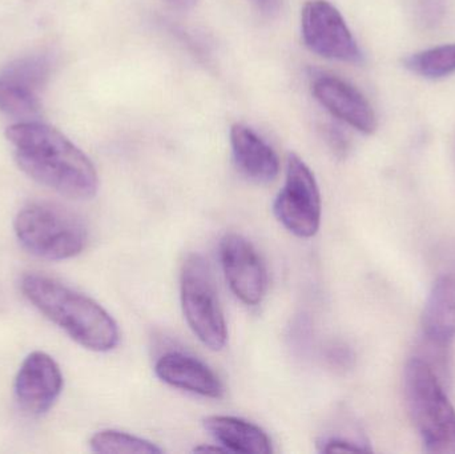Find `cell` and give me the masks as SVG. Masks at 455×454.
Returning <instances> with one entry per match:
<instances>
[{
	"label": "cell",
	"mask_w": 455,
	"mask_h": 454,
	"mask_svg": "<svg viewBox=\"0 0 455 454\" xmlns=\"http://www.w3.org/2000/svg\"><path fill=\"white\" fill-rule=\"evenodd\" d=\"M211 436L229 453L270 454L269 436L259 426L232 416H211L204 420Z\"/></svg>",
	"instance_id": "14"
},
{
	"label": "cell",
	"mask_w": 455,
	"mask_h": 454,
	"mask_svg": "<svg viewBox=\"0 0 455 454\" xmlns=\"http://www.w3.org/2000/svg\"><path fill=\"white\" fill-rule=\"evenodd\" d=\"M181 307L192 332L212 351L228 340L227 323L210 264L194 253L184 261L180 279Z\"/></svg>",
	"instance_id": "5"
},
{
	"label": "cell",
	"mask_w": 455,
	"mask_h": 454,
	"mask_svg": "<svg viewBox=\"0 0 455 454\" xmlns=\"http://www.w3.org/2000/svg\"><path fill=\"white\" fill-rule=\"evenodd\" d=\"M20 290L35 308L84 348L109 352L119 344L116 322L93 299L37 274L24 275Z\"/></svg>",
	"instance_id": "2"
},
{
	"label": "cell",
	"mask_w": 455,
	"mask_h": 454,
	"mask_svg": "<svg viewBox=\"0 0 455 454\" xmlns=\"http://www.w3.org/2000/svg\"><path fill=\"white\" fill-rule=\"evenodd\" d=\"M91 450L96 453L117 454H160L163 450L140 437L124 432L107 429L93 434L90 442Z\"/></svg>",
	"instance_id": "17"
},
{
	"label": "cell",
	"mask_w": 455,
	"mask_h": 454,
	"mask_svg": "<svg viewBox=\"0 0 455 454\" xmlns=\"http://www.w3.org/2000/svg\"><path fill=\"white\" fill-rule=\"evenodd\" d=\"M273 212L291 234L301 239H310L320 229V188L310 168L296 154L288 156L285 184L275 197Z\"/></svg>",
	"instance_id": "6"
},
{
	"label": "cell",
	"mask_w": 455,
	"mask_h": 454,
	"mask_svg": "<svg viewBox=\"0 0 455 454\" xmlns=\"http://www.w3.org/2000/svg\"><path fill=\"white\" fill-rule=\"evenodd\" d=\"M301 35L305 45L323 58L355 64L363 61V52L344 16L326 0L305 3Z\"/></svg>",
	"instance_id": "7"
},
{
	"label": "cell",
	"mask_w": 455,
	"mask_h": 454,
	"mask_svg": "<svg viewBox=\"0 0 455 454\" xmlns=\"http://www.w3.org/2000/svg\"><path fill=\"white\" fill-rule=\"evenodd\" d=\"M50 75V60L45 56L32 55L16 59L8 64L0 77L37 93L47 84Z\"/></svg>",
	"instance_id": "16"
},
{
	"label": "cell",
	"mask_w": 455,
	"mask_h": 454,
	"mask_svg": "<svg viewBox=\"0 0 455 454\" xmlns=\"http://www.w3.org/2000/svg\"><path fill=\"white\" fill-rule=\"evenodd\" d=\"M220 260L235 298L246 306H259L267 293V275L253 245L241 235L228 234L220 243Z\"/></svg>",
	"instance_id": "8"
},
{
	"label": "cell",
	"mask_w": 455,
	"mask_h": 454,
	"mask_svg": "<svg viewBox=\"0 0 455 454\" xmlns=\"http://www.w3.org/2000/svg\"><path fill=\"white\" fill-rule=\"evenodd\" d=\"M195 452H213V453H229L223 447H200L195 450Z\"/></svg>",
	"instance_id": "24"
},
{
	"label": "cell",
	"mask_w": 455,
	"mask_h": 454,
	"mask_svg": "<svg viewBox=\"0 0 455 454\" xmlns=\"http://www.w3.org/2000/svg\"><path fill=\"white\" fill-rule=\"evenodd\" d=\"M63 389V375L58 362L44 352L26 357L15 378V397L21 410L42 416L53 407Z\"/></svg>",
	"instance_id": "9"
},
{
	"label": "cell",
	"mask_w": 455,
	"mask_h": 454,
	"mask_svg": "<svg viewBox=\"0 0 455 454\" xmlns=\"http://www.w3.org/2000/svg\"><path fill=\"white\" fill-rule=\"evenodd\" d=\"M422 331L430 346L443 349L455 339V277L435 283L422 314Z\"/></svg>",
	"instance_id": "13"
},
{
	"label": "cell",
	"mask_w": 455,
	"mask_h": 454,
	"mask_svg": "<svg viewBox=\"0 0 455 454\" xmlns=\"http://www.w3.org/2000/svg\"><path fill=\"white\" fill-rule=\"evenodd\" d=\"M230 147L235 167L248 180L267 184L277 178L280 172L277 154L248 125L241 123L232 125Z\"/></svg>",
	"instance_id": "12"
},
{
	"label": "cell",
	"mask_w": 455,
	"mask_h": 454,
	"mask_svg": "<svg viewBox=\"0 0 455 454\" xmlns=\"http://www.w3.org/2000/svg\"><path fill=\"white\" fill-rule=\"evenodd\" d=\"M331 359L334 360L336 364L341 365V367H347V365L352 362L353 357L349 349L345 348V346H336Z\"/></svg>",
	"instance_id": "22"
},
{
	"label": "cell",
	"mask_w": 455,
	"mask_h": 454,
	"mask_svg": "<svg viewBox=\"0 0 455 454\" xmlns=\"http://www.w3.org/2000/svg\"><path fill=\"white\" fill-rule=\"evenodd\" d=\"M312 92L333 116L365 135L377 130V116L368 99L341 77L318 74L313 79Z\"/></svg>",
	"instance_id": "10"
},
{
	"label": "cell",
	"mask_w": 455,
	"mask_h": 454,
	"mask_svg": "<svg viewBox=\"0 0 455 454\" xmlns=\"http://www.w3.org/2000/svg\"><path fill=\"white\" fill-rule=\"evenodd\" d=\"M323 136H325L326 141H328L331 148L336 152L339 156H345L349 151V140H347V135L339 130L336 125L329 124L323 127Z\"/></svg>",
	"instance_id": "19"
},
{
	"label": "cell",
	"mask_w": 455,
	"mask_h": 454,
	"mask_svg": "<svg viewBox=\"0 0 455 454\" xmlns=\"http://www.w3.org/2000/svg\"><path fill=\"white\" fill-rule=\"evenodd\" d=\"M15 160L29 178L63 196L88 200L99 188L98 172L87 155L60 131L27 120L5 131Z\"/></svg>",
	"instance_id": "1"
},
{
	"label": "cell",
	"mask_w": 455,
	"mask_h": 454,
	"mask_svg": "<svg viewBox=\"0 0 455 454\" xmlns=\"http://www.w3.org/2000/svg\"><path fill=\"white\" fill-rule=\"evenodd\" d=\"M197 0H167L168 4L172 5L176 10L187 11L191 10Z\"/></svg>",
	"instance_id": "23"
},
{
	"label": "cell",
	"mask_w": 455,
	"mask_h": 454,
	"mask_svg": "<svg viewBox=\"0 0 455 454\" xmlns=\"http://www.w3.org/2000/svg\"><path fill=\"white\" fill-rule=\"evenodd\" d=\"M403 67L425 79H443L455 74V43L438 45L406 56Z\"/></svg>",
	"instance_id": "15"
},
{
	"label": "cell",
	"mask_w": 455,
	"mask_h": 454,
	"mask_svg": "<svg viewBox=\"0 0 455 454\" xmlns=\"http://www.w3.org/2000/svg\"><path fill=\"white\" fill-rule=\"evenodd\" d=\"M405 394L425 450L455 454V410L427 360L414 357L406 365Z\"/></svg>",
	"instance_id": "3"
},
{
	"label": "cell",
	"mask_w": 455,
	"mask_h": 454,
	"mask_svg": "<svg viewBox=\"0 0 455 454\" xmlns=\"http://www.w3.org/2000/svg\"><path fill=\"white\" fill-rule=\"evenodd\" d=\"M251 3L265 16H275L281 7V0H251Z\"/></svg>",
	"instance_id": "21"
},
{
	"label": "cell",
	"mask_w": 455,
	"mask_h": 454,
	"mask_svg": "<svg viewBox=\"0 0 455 454\" xmlns=\"http://www.w3.org/2000/svg\"><path fill=\"white\" fill-rule=\"evenodd\" d=\"M320 450L323 453L363 452L368 450V448L350 440L334 437V439L323 440L320 444Z\"/></svg>",
	"instance_id": "20"
},
{
	"label": "cell",
	"mask_w": 455,
	"mask_h": 454,
	"mask_svg": "<svg viewBox=\"0 0 455 454\" xmlns=\"http://www.w3.org/2000/svg\"><path fill=\"white\" fill-rule=\"evenodd\" d=\"M155 373L168 386L199 396L221 399L226 392L220 378L207 364L180 352H170L160 357Z\"/></svg>",
	"instance_id": "11"
},
{
	"label": "cell",
	"mask_w": 455,
	"mask_h": 454,
	"mask_svg": "<svg viewBox=\"0 0 455 454\" xmlns=\"http://www.w3.org/2000/svg\"><path fill=\"white\" fill-rule=\"evenodd\" d=\"M16 237L32 255L45 260H67L83 252L87 229L75 213L48 202H34L16 215Z\"/></svg>",
	"instance_id": "4"
},
{
	"label": "cell",
	"mask_w": 455,
	"mask_h": 454,
	"mask_svg": "<svg viewBox=\"0 0 455 454\" xmlns=\"http://www.w3.org/2000/svg\"><path fill=\"white\" fill-rule=\"evenodd\" d=\"M0 111L19 119L31 120L39 116L42 104L34 91L0 77Z\"/></svg>",
	"instance_id": "18"
}]
</instances>
